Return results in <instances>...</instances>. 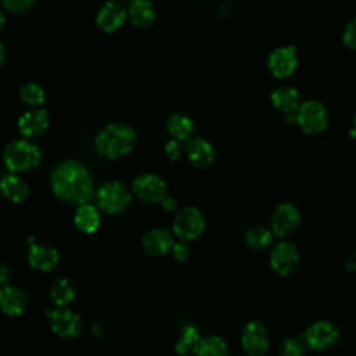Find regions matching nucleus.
I'll use <instances>...</instances> for the list:
<instances>
[{
	"mask_svg": "<svg viewBox=\"0 0 356 356\" xmlns=\"http://www.w3.org/2000/svg\"><path fill=\"white\" fill-rule=\"evenodd\" d=\"M136 143V132L125 124H108L95 139L96 150L107 159H118L129 153Z\"/></svg>",
	"mask_w": 356,
	"mask_h": 356,
	"instance_id": "nucleus-2",
	"label": "nucleus"
},
{
	"mask_svg": "<svg viewBox=\"0 0 356 356\" xmlns=\"http://www.w3.org/2000/svg\"><path fill=\"white\" fill-rule=\"evenodd\" d=\"M188 160L196 168H206L214 160V149L211 143L203 138H191L185 145Z\"/></svg>",
	"mask_w": 356,
	"mask_h": 356,
	"instance_id": "nucleus-15",
	"label": "nucleus"
},
{
	"mask_svg": "<svg viewBox=\"0 0 356 356\" xmlns=\"http://www.w3.org/2000/svg\"><path fill=\"white\" fill-rule=\"evenodd\" d=\"M300 257L296 246L291 242H280L270 254V266L280 275H289L299 266Z\"/></svg>",
	"mask_w": 356,
	"mask_h": 356,
	"instance_id": "nucleus-9",
	"label": "nucleus"
},
{
	"mask_svg": "<svg viewBox=\"0 0 356 356\" xmlns=\"http://www.w3.org/2000/svg\"><path fill=\"white\" fill-rule=\"evenodd\" d=\"M305 343L298 338H286L282 342L281 353L282 356H303L305 355Z\"/></svg>",
	"mask_w": 356,
	"mask_h": 356,
	"instance_id": "nucleus-30",
	"label": "nucleus"
},
{
	"mask_svg": "<svg viewBox=\"0 0 356 356\" xmlns=\"http://www.w3.org/2000/svg\"><path fill=\"white\" fill-rule=\"evenodd\" d=\"M4 60H6V50H4V46L0 43V67L3 65Z\"/></svg>",
	"mask_w": 356,
	"mask_h": 356,
	"instance_id": "nucleus-39",
	"label": "nucleus"
},
{
	"mask_svg": "<svg viewBox=\"0 0 356 356\" xmlns=\"http://www.w3.org/2000/svg\"><path fill=\"white\" fill-rule=\"evenodd\" d=\"M160 203L165 211H174L177 209V200L168 195Z\"/></svg>",
	"mask_w": 356,
	"mask_h": 356,
	"instance_id": "nucleus-36",
	"label": "nucleus"
},
{
	"mask_svg": "<svg viewBox=\"0 0 356 356\" xmlns=\"http://www.w3.org/2000/svg\"><path fill=\"white\" fill-rule=\"evenodd\" d=\"M271 104L284 114H293L300 106L299 92L292 86H280L273 90Z\"/></svg>",
	"mask_w": 356,
	"mask_h": 356,
	"instance_id": "nucleus-19",
	"label": "nucleus"
},
{
	"mask_svg": "<svg viewBox=\"0 0 356 356\" xmlns=\"http://www.w3.org/2000/svg\"><path fill=\"white\" fill-rule=\"evenodd\" d=\"M29 264L40 271H50L58 263V252L47 245L31 243L28 252Z\"/></svg>",
	"mask_w": 356,
	"mask_h": 356,
	"instance_id": "nucleus-18",
	"label": "nucleus"
},
{
	"mask_svg": "<svg viewBox=\"0 0 356 356\" xmlns=\"http://www.w3.org/2000/svg\"><path fill=\"white\" fill-rule=\"evenodd\" d=\"M342 42L348 49L356 50V17L352 21H349L343 28Z\"/></svg>",
	"mask_w": 356,
	"mask_h": 356,
	"instance_id": "nucleus-31",
	"label": "nucleus"
},
{
	"mask_svg": "<svg viewBox=\"0 0 356 356\" xmlns=\"http://www.w3.org/2000/svg\"><path fill=\"white\" fill-rule=\"evenodd\" d=\"M132 188L135 195L147 203H159L167 196L165 182L159 175L150 172L138 175Z\"/></svg>",
	"mask_w": 356,
	"mask_h": 356,
	"instance_id": "nucleus-8",
	"label": "nucleus"
},
{
	"mask_svg": "<svg viewBox=\"0 0 356 356\" xmlns=\"http://www.w3.org/2000/svg\"><path fill=\"white\" fill-rule=\"evenodd\" d=\"M246 245L254 250H263L270 246L273 241V232L261 225H254L249 228L245 234Z\"/></svg>",
	"mask_w": 356,
	"mask_h": 356,
	"instance_id": "nucleus-26",
	"label": "nucleus"
},
{
	"mask_svg": "<svg viewBox=\"0 0 356 356\" xmlns=\"http://www.w3.org/2000/svg\"><path fill=\"white\" fill-rule=\"evenodd\" d=\"M204 217L196 207H185L172 222V231L181 241H192L204 231Z\"/></svg>",
	"mask_w": 356,
	"mask_h": 356,
	"instance_id": "nucleus-6",
	"label": "nucleus"
},
{
	"mask_svg": "<svg viewBox=\"0 0 356 356\" xmlns=\"http://www.w3.org/2000/svg\"><path fill=\"white\" fill-rule=\"evenodd\" d=\"M353 128L356 129V113H355V115H353Z\"/></svg>",
	"mask_w": 356,
	"mask_h": 356,
	"instance_id": "nucleus-41",
	"label": "nucleus"
},
{
	"mask_svg": "<svg viewBox=\"0 0 356 356\" xmlns=\"http://www.w3.org/2000/svg\"><path fill=\"white\" fill-rule=\"evenodd\" d=\"M128 18L138 28H147L156 19V10L149 0H134L128 7Z\"/></svg>",
	"mask_w": 356,
	"mask_h": 356,
	"instance_id": "nucleus-22",
	"label": "nucleus"
},
{
	"mask_svg": "<svg viewBox=\"0 0 356 356\" xmlns=\"http://www.w3.org/2000/svg\"><path fill=\"white\" fill-rule=\"evenodd\" d=\"M0 191L6 199L14 203H19L25 200L29 195V188L26 182L15 174H6L1 177Z\"/></svg>",
	"mask_w": 356,
	"mask_h": 356,
	"instance_id": "nucleus-21",
	"label": "nucleus"
},
{
	"mask_svg": "<svg viewBox=\"0 0 356 356\" xmlns=\"http://www.w3.org/2000/svg\"><path fill=\"white\" fill-rule=\"evenodd\" d=\"M199 341H200V337H199L197 328L192 324H188L181 330L179 339L177 341V345H175V352L179 355L188 353L189 350L195 349Z\"/></svg>",
	"mask_w": 356,
	"mask_h": 356,
	"instance_id": "nucleus-28",
	"label": "nucleus"
},
{
	"mask_svg": "<svg viewBox=\"0 0 356 356\" xmlns=\"http://www.w3.org/2000/svg\"><path fill=\"white\" fill-rule=\"evenodd\" d=\"M231 13H232V4L229 1H227V0L221 1L218 4V7L216 8V14L220 18H228L231 15Z\"/></svg>",
	"mask_w": 356,
	"mask_h": 356,
	"instance_id": "nucleus-35",
	"label": "nucleus"
},
{
	"mask_svg": "<svg viewBox=\"0 0 356 356\" xmlns=\"http://www.w3.org/2000/svg\"><path fill=\"white\" fill-rule=\"evenodd\" d=\"M171 234L164 228H153L142 238V248L150 256H163L172 249Z\"/></svg>",
	"mask_w": 356,
	"mask_h": 356,
	"instance_id": "nucleus-16",
	"label": "nucleus"
},
{
	"mask_svg": "<svg viewBox=\"0 0 356 356\" xmlns=\"http://www.w3.org/2000/svg\"><path fill=\"white\" fill-rule=\"evenodd\" d=\"M195 356H228V348L222 338L211 335L207 338H200L193 349Z\"/></svg>",
	"mask_w": 356,
	"mask_h": 356,
	"instance_id": "nucleus-25",
	"label": "nucleus"
},
{
	"mask_svg": "<svg viewBox=\"0 0 356 356\" xmlns=\"http://www.w3.org/2000/svg\"><path fill=\"white\" fill-rule=\"evenodd\" d=\"M74 222L82 232H86V234L95 232L100 224V216L97 209L88 203L81 204L75 213Z\"/></svg>",
	"mask_w": 356,
	"mask_h": 356,
	"instance_id": "nucleus-23",
	"label": "nucleus"
},
{
	"mask_svg": "<svg viewBox=\"0 0 356 356\" xmlns=\"http://www.w3.org/2000/svg\"><path fill=\"white\" fill-rule=\"evenodd\" d=\"M47 317L51 330L63 338L76 337L81 331V317L70 309H49Z\"/></svg>",
	"mask_w": 356,
	"mask_h": 356,
	"instance_id": "nucleus-12",
	"label": "nucleus"
},
{
	"mask_svg": "<svg viewBox=\"0 0 356 356\" xmlns=\"http://www.w3.org/2000/svg\"><path fill=\"white\" fill-rule=\"evenodd\" d=\"M296 122L307 135L320 134L327 128L328 124L327 110L317 100L303 102L296 110Z\"/></svg>",
	"mask_w": 356,
	"mask_h": 356,
	"instance_id": "nucleus-5",
	"label": "nucleus"
},
{
	"mask_svg": "<svg viewBox=\"0 0 356 356\" xmlns=\"http://www.w3.org/2000/svg\"><path fill=\"white\" fill-rule=\"evenodd\" d=\"M172 256L175 260L178 261H185L188 260V257L191 256V246L185 242V241H181V242H177L172 245Z\"/></svg>",
	"mask_w": 356,
	"mask_h": 356,
	"instance_id": "nucleus-33",
	"label": "nucleus"
},
{
	"mask_svg": "<svg viewBox=\"0 0 356 356\" xmlns=\"http://www.w3.org/2000/svg\"><path fill=\"white\" fill-rule=\"evenodd\" d=\"M96 202L100 210L107 214H117L124 211L131 203V192L120 181H111L103 184L97 193Z\"/></svg>",
	"mask_w": 356,
	"mask_h": 356,
	"instance_id": "nucleus-4",
	"label": "nucleus"
},
{
	"mask_svg": "<svg viewBox=\"0 0 356 356\" xmlns=\"http://www.w3.org/2000/svg\"><path fill=\"white\" fill-rule=\"evenodd\" d=\"M53 193L61 200L85 204L92 197L93 182L85 165L75 160L61 161L50 175Z\"/></svg>",
	"mask_w": 356,
	"mask_h": 356,
	"instance_id": "nucleus-1",
	"label": "nucleus"
},
{
	"mask_svg": "<svg viewBox=\"0 0 356 356\" xmlns=\"http://www.w3.org/2000/svg\"><path fill=\"white\" fill-rule=\"evenodd\" d=\"M243 350L250 356H260L268 348V334L260 321H250L245 325L241 337Z\"/></svg>",
	"mask_w": 356,
	"mask_h": 356,
	"instance_id": "nucleus-13",
	"label": "nucleus"
},
{
	"mask_svg": "<svg viewBox=\"0 0 356 356\" xmlns=\"http://www.w3.org/2000/svg\"><path fill=\"white\" fill-rule=\"evenodd\" d=\"M49 127V115L43 108H32L18 120V129L22 135L32 138L43 134Z\"/></svg>",
	"mask_w": 356,
	"mask_h": 356,
	"instance_id": "nucleus-17",
	"label": "nucleus"
},
{
	"mask_svg": "<svg viewBox=\"0 0 356 356\" xmlns=\"http://www.w3.org/2000/svg\"><path fill=\"white\" fill-rule=\"evenodd\" d=\"M298 65L296 49L293 46H281L274 49L267 58V68L275 78L289 76Z\"/></svg>",
	"mask_w": 356,
	"mask_h": 356,
	"instance_id": "nucleus-11",
	"label": "nucleus"
},
{
	"mask_svg": "<svg viewBox=\"0 0 356 356\" xmlns=\"http://www.w3.org/2000/svg\"><path fill=\"white\" fill-rule=\"evenodd\" d=\"M339 338L338 327L331 321H317L305 332V341L314 350H325L337 343Z\"/></svg>",
	"mask_w": 356,
	"mask_h": 356,
	"instance_id": "nucleus-7",
	"label": "nucleus"
},
{
	"mask_svg": "<svg viewBox=\"0 0 356 356\" xmlns=\"http://www.w3.org/2000/svg\"><path fill=\"white\" fill-rule=\"evenodd\" d=\"M164 154L171 160V161H175L181 157L182 154V147L179 145L178 140L175 139H170L165 145H164Z\"/></svg>",
	"mask_w": 356,
	"mask_h": 356,
	"instance_id": "nucleus-34",
	"label": "nucleus"
},
{
	"mask_svg": "<svg viewBox=\"0 0 356 356\" xmlns=\"http://www.w3.org/2000/svg\"><path fill=\"white\" fill-rule=\"evenodd\" d=\"M8 277H10L8 268L4 264H0V286L8 281Z\"/></svg>",
	"mask_w": 356,
	"mask_h": 356,
	"instance_id": "nucleus-38",
	"label": "nucleus"
},
{
	"mask_svg": "<svg viewBox=\"0 0 356 356\" xmlns=\"http://www.w3.org/2000/svg\"><path fill=\"white\" fill-rule=\"evenodd\" d=\"M125 18L127 11L121 4L115 1H107L99 8L96 15V24L102 31L111 33L121 28Z\"/></svg>",
	"mask_w": 356,
	"mask_h": 356,
	"instance_id": "nucleus-14",
	"label": "nucleus"
},
{
	"mask_svg": "<svg viewBox=\"0 0 356 356\" xmlns=\"http://www.w3.org/2000/svg\"><path fill=\"white\" fill-rule=\"evenodd\" d=\"M167 131L175 140H184L188 139L193 131V122L192 120L181 113L171 114L167 120Z\"/></svg>",
	"mask_w": 356,
	"mask_h": 356,
	"instance_id": "nucleus-24",
	"label": "nucleus"
},
{
	"mask_svg": "<svg viewBox=\"0 0 356 356\" xmlns=\"http://www.w3.org/2000/svg\"><path fill=\"white\" fill-rule=\"evenodd\" d=\"M4 22H6V18H4V14L0 11V31H1V28L4 26Z\"/></svg>",
	"mask_w": 356,
	"mask_h": 356,
	"instance_id": "nucleus-40",
	"label": "nucleus"
},
{
	"mask_svg": "<svg viewBox=\"0 0 356 356\" xmlns=\"http://www.w3.org/2000/svg\"><path fill=\"white\" fill-rule=\"evenodd\" d=\"M300 222V213L292 203H281L271 217V232L280 238L289 236Z\"/></svg>",
	"mask_w": 356,
	"mask_h": 356,
	"instance_id": "nucleus-10",
	"label": "nucleus"
},
{
	"mask_svg": "<svg viewBox=\"0 0 356 356\" xmlns=\"http://www.w3.org/2000/svg\"><path fill=\"white\" fill-rule=\"evenodd\" d=\"M26 295L15 286H4L0 289V309L8 316H18L26 307Z\"/></svg>",
	"mask_w": 356,
	"mask_h": 356,
	"instance_id": "nucleus-20",
	"label": "nucleus"
},
{
	"mask_svg": "<svg viewBox=\"0 0 356 356\" xmlns=\"http://www.w3.org/2000/svg\"><path fill=\"white\" fill-rule=\"evenodd\" d=\"M50 295L56 305L65 306L72 302L75 296V289H74V285L67 278H60L51 285Z\"/></svg>",
	"mask_w": 356,
	"mask_h": 356,
	"instance_id": "nucleus-27",
	"label": "nucleus"
},
{
	"mask_svg": "<svg viewBox=\"0 0 356 356\" xmlns=\"http://www.w3.org/2000/svg\"><path fill=\"white\" fill-rule=\"evenodd\" d=\"M19 95H21L22 102L29 106H38L44 102V90L42 89L40 85H38L35 82L25 83L21 88Z\"/></svg>",
	"mask_w": 356,
	"mask_h": 356,
	"instance_id": "nucleus-29",
	"label": "nucleus"
},
{
	"mask_svg": "<svg viewBox=\"0 0 356 356\" xmlns=\"http://www.w3.org/2000/svg\"><path fill=\"white\" fill-rule=\"evenodd\" d=\"M40 149L25 139H18L7 145L3 153L6 167L13 172H24L36 168L40 164Z\"/></svg>",
	"mask_w": 356,
	"mask_h": 356,
	"instance_id": "nucleus-3",
	"label": "nucleus"
},
{
	"mask_svg": "<svg viewBox=\"0 0 356 356\" xmlns=\"http://www.w3.org/2000/svg\"><path fill=\"white\" fill-rule=\"evenodd\" d=\"M35 0H1V4L11 13H22L32 7Z\"/></svg>",
	"mask_w": 356,
	"mask_h": 356,
	"instance_id": "nucleus-32",
	"label": "nucleus"
},
{
	"mask_svg": "<svg viewBox=\"0 0 356 356\" xmlns=\"http://www.w3.org/2000/svg\"><path fill=\"white\" fill-rule=\"evenodd\" d=\"M345 267L348 270H356V252H352L345 259Z\"/></svg>",
	"mask_w": 356,
	"mask_h": 356,
	"instance_id": "nucleus-37",
	"label": "nucleus"
}]
</instances>
